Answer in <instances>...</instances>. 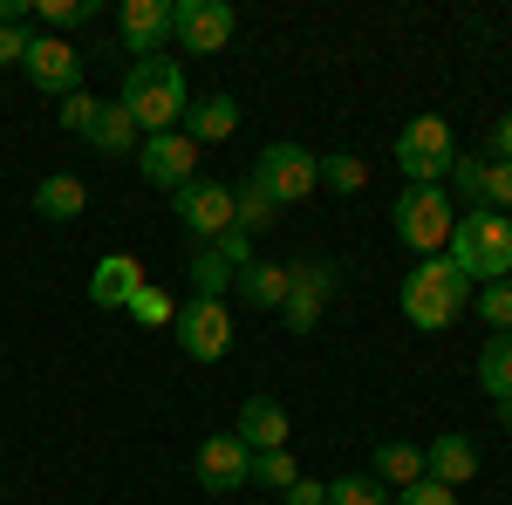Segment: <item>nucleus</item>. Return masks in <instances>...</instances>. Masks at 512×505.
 Segmentation results:
<instances>
[{"label":"nucleus","instance_id":"1","mask_svg":"<svg viewBox=\"0 0 512 505\" xmlns=\"http://www.w3.org/2000/svg\"><path fill=\"white\" fill-rule=\"evenodd\" d=\"M117 103L130 110V123H137L144 137H164V130H178V123H185L192 89H185V69H178L171 55H151V62H130V69H123Z\"/></svg>","mask_w":512,"mask_h":505},{"label":"nucleus","instance_id":"2","mask_svg":"<svg viewBox=\"0 0 512 505\" xmlns=\"http://www.w3.org/2000/svg\"><path fill=\"white\" fill-rule=\"evenodd\" d=\"M472 294L478 287L451 267V253H431V260H417V267L403 273V294H396V301H403V321H410V328L437 335V328H451L458 314L472 308Z\"/></svg>","mask_w":512,"mask_h":505},{"label":"nucleus","instance_id":"3","mask_svg":"<svg viewBox=\"0 0 512 505\" xmlns=\"http://www.w3.org/2000/svg\"><path fill=\"white\" fill-rule=\"evenodd\" d=\"M444 253H451V267L465 273L472 287L512 280V219L472 205V212H458V226H451V246H444Z\"/></svg>","mask_w":512,"mask_h":505},{"label":"nucleus","instance_id":"4","mask_svg":"<svg viewBox=\"0 0 512 505\" xmlns=\"http://www.w3.org/2000/svg\"><path fill=\"white\" fill-rule=\"evenodd\" d=\"M390 219H396V239L403 246H417L424 260L431 253H444L451 246V226H458V205H451V192L444 185H403L390 205Z\"/></svg>","mask_w":512,"mask_h":505},{"label":"nucleus","instance_id":"5","mask_svg":"<svg viewBox=\"0 0 512 505\" xmlns=\"http://www.w3.org/2000/svg\"><path fill=\"white\" fill-rule=\"evenodd\" d=\"M458 164V144H451V123L444 117H410L396 130V171L410 185H444Z\"/></svg>","mask_w":512,"mask_h":505},{"label":"nucleus","instance_id":"6","mask_svg":"<svg viewBox=\"0 0 512 505\" xmlns=\"http://www.w3.org/2000/svg\"><path fill=\"white\" fill-rule=\"evenodd\" d=\"M253 185L274 198V205H301L321 192V157L308 144H267L253 157Z\"/></svg>","mask_w":512,"mask_h":505},{"label":"nucleus","instance_id":"7","mask_svg":"<svg viewBox=\"0 0 512 505\" xmlns=\"http://www.w3.org/2000/svg\"><path fill=\"white\" fill-rule=\"evenodd\" d=\"M171 335H178V349L192 355V362H226L233 355V314H226V301H185L178 308V321H171Z\"/></svg>","mask_w":512,"mask_h":505},{"label":"nucleus","instance_id":"8","mask_svg":"<svg viewBox=\"0 0 512 505\" xmlns=\"http://www.w3.org/2000/svg\"><path fill=\"white\" fill-rule=\"evenodd\" d=\"M233 28H239V14L226 0H171V41L185 55H219L233 41Z\"/></svg>","mask_w":512,"mask_h":505},{"label":"nucleus","instance_id":"9","mask_svg":"<svg viewBox=\"0 0 512 505\" xmlns=\"http://www.w3.org/2000/svg\"><path fill=\"white\" fill-rule=\"evenodd\" d=\"M178 205V226L205 246H219V233H233V185L226 178H192L185 192H171Z\"/></svg>","mask_w":512,"mask_h":505},{"label":"nucleus","instance_id":"10","mask_svg":"<svg viewBox=\"0 0 512 505\" xmlns=\"http://www.w3.org/2000/svg\"><path fill=\"white\" fill-rule=\"evenodd\" d=\"M335 287H342L335 260H294V287H287L280 321H287L294 335H315V328H321V308L335 301Z\"/></svg>","mask_w":512,"mask_h":505},{"label":"nucleus","instance_id":"11","mask_svg":"<svg viewBox=\"0 0 512 505\" xmlns=\"http://www.w3.org/2000/svg\"><path fill=\"white\" fill-rule=\"evenodd\" d=\"M137 171H144V185H158V192H185L198 178V144L185 130L144 137V144H137Z\"/></svg>","mask_w":512,"mask_h":505},{"label":"nucleus","instance_id":"12","mask_svg":"<svg viewBox=\"0 0 512 505\" xmlns=\"http://www.w3.org/2000/svg\"><path fill=\"white\" fill-rule=\"evenodd\" d=\"M21 76L35 82L41 96H55V103H62V96H76V89H82V55L62 35H35V41H28Z\"/></svg>","mask_w":512,"mask_h":505},{"label":"nucleus","instance_id":"13","mask_svg":"<svg viewBox=\"0 0 512 505\" xmlns=\"http://www.w3.org/2000/svg\"><path fill=\"white\" fill-rule=\"evenodd\" d=\"M117 41L130 62H151L171 41V0H123L117 7Z\"/></svg>","mask_w":512,"mask_h":505},{"label":"nucleus","instance_id":"14","mask_svg":"<svg viewBox=\"0 0 512 505\" xmlns=\"http://www.w3.org/2000/svg\"><path fill=\"white\" fill-rule=\"evenodd\" d=\"M192 471H198L205 492H239V485H253V451L226 430V437H205V444H198Z\"/></svg>","mask_w":512,"mask_h":505},{"label":"nucleus","instance_id":"15","mask_svg":"<svg viewBox=\"0 0 512 505\" xmlns=\"http://www.w3.org/2000/svg\"><path fill=\"white\" fill-rule=\"evenodd\" d=\"M137 287H144V260H137V253H103V260H96V273H89V301H96V308H130V301H137Z\"/></svg>","mask_w":512,"mask_h":505},{"label":"nucleus","instance_id":"16","mask_svg":"<svg viewBox=\"0 0 512 505\" xmlns=\"http://www.w3.org/2000/svg\"><path fill=\"white\" fill-rule=\"evenodd\" d=\"M424 478H437V485H472L478 478V444L465 437V430H444V437H431L424 444Z\"/></svg>","mask_w":512,"mask_h":505},{"label":"nucleus","instance_id":"17","mask_svg":"<svg viewBox=\"0 0 512 505\" xmlns=\"http://www.w3.org/2000/svg\"><path fill=\"white\" fill-rule=\"evenodd\" d=\"M233 437L253 451V458H260V451H287V410H280L274 396H246V403H239Z\"/></svg>","mask_w":512,"mask_h":505},{"label":"nucleus","instance_id":"18","mask_svg":"<svg viewBox=\"0 0 512 505\" xmlns=\"http://www.w3.org/2000/svg\"><path fill=\"white\" fill-rule=\"evenodd\" d=\"M178 130H185L192 144H226V137L239 130V103L226 96V89H212V96H198L192 110H185V123H178Z\"/></svg>","mask_w":512,"mask_h":505},{"label":"nucleus","instance_id":"19","mask_svg":"<svg viewBox=\"0 0 512 505\" xmlns=\"http://www.w3.org/2000/svg\"><path fill=\"white\" fill-rule=\"evenodd\" d=\"M35 212L55 219V226H76L82 212H89V185H82L76 171H48V178L35 185Z\"/></svg>","mask_w":512,"mask_h":505},{"label":"nucleus","instance_id":"20","mask_svg":"<svg viewBox=\"0 0 512 505\" xmlns=\"http://www.w3.org/2000/svg\"><path fill=\"white\" fill-rule=\"evenodd\" d=\"M233 287H239V301H246V308L280 314V308H287V287H294V267H280V260H253Z\"/></svg>","mask_w":512,"mask_h":505},{"label":"nucleus","instance_id":"21","mask_svg":"<svg viewBox=\"0 0 512 505\" xmlns=\"http://www.w3.org/2000/svg\"><path fill=\"white\" fill-rule=\"evenodd\" d=\"M82 144H89L96 157H123V151H137V144H144V130L130 123V110H123V103H103Z\"/></svg>","mask_w":512,"mask_h":505},{"label":"nucleus","instance_id":"22","mask_svg":"<svg viewBox=\"0 0 512 505\" xmlns=\"http://www.w3.org/2000/svg\"><path fill=\"white\" fill-rule=\"evenodd\" d=\"M376 485H390V492H403V485H417L424 478V444H376V471H369Z\"/></svg>","mask_w":512,"mask_h":505},{"label":"nucleus","instance_id":"23","mask_svg":"<svg viewBox=\"0 0 512 505\" xmlns=\"http://www.w3.org/2000/svg\"><path fill=\"white\" fill-rule=\"evenodd\" d=\"M478 389L492 403H512V335H485V349H478Z\"/></svg>","mask_w":512,"mask_h":505},{"label":"nucleus","instance_id":"24","mask_svg":"<svg viewBox=\"0 0 512 505\" xmlns=\"http://www.w3.org/2000/svg\"><path fill=\"white\" fill-rule=\"evenodd\" d=\"M274 212H280V205H274V198H267V192H260L253 178H246V185H233V226H239V233H246V239L274 233Z\"/></svg>","mask_w":512,"mask_h":505},{"label":"nucleus","instance_id":"25","mask_svg":"<svg viewBox=\"0 0 512 505\" xmlns=\"http://www.w3.org/2000/svg\"><path fill=\"white\" fill-rule=\"evenodd\" d=\"M226 287H233V267H226L212 246H198L192 253V294L198 301H226Z\"/></svg>","mask_w":512,"mask_h":505},{"label":"nucleus","instance_id":"26","mask_svg":"<svg viewBox=\"0 0 512 505\" xmlns=\"http://www.w3.org/2000/svg\"><path fill=\"white\" fill-rule=\"evenodd\" d=\"M472 308H478V321H485L492 335H512V280H492V287H478Z\"/></svg>","mask_w":512,"mask_h":505},{"label":"nucleus","instance_id":"27","mask_svg":"<svg viewBox=\"0 0 512 505\" xmlns=\"http://www.w3.org/2000/svg\"><path fill=\"white\" fill-rule=\"evenodd\" d=\"M321 185H328V192H342V198H355L362 185H369V164H362V157H349V151L321 157Z\"/></svg>","mask_w":512,"mask_h":505},{"label":"nucleus","instance_id":"28","mask_svg":"<svg viewBox=\"0 0 512 505\" xmlns=\"http://www.w3.org/2000/svg\"><path fill=\"white\" fill-rule=\"evenodd\" d=\"M123 314H130V321H144V328H171V321H178V301H171L164 287L144 280V287H137V301H130Z\"/></svg>","mask_w":512,"mask_h":505},{"label":"nucleus","instance_id":"29","mask_svg":"<svg viewBox=\"0 0 512 505\" xmlns=\"http://www.w3.org/2000/svg\"><path fill=\"white\" fill-rule=\"evenodd\" d=\"M41 28L48 35H62V28H82V21H96V0H35Z\"/></svg>","mask_w":512,"mask_h":505},{"label":"nucleus","instance_id":"30","mask_svg":"<svg viewBox=\"0 0 512 505\" xmlns=\"http://www.w3.org/2000/svg\"><path fill=\"white\" fill-rule=\"evenodd\" d=\"M294 478H301V465H294L287 451H260V458H253V485H260V492H287Z\"/></svg>","mask_w":512,"mask_h":505},{"label":"nucleus","instance_id":"31","mask_svg":"<svg viewBox=\"0 0 512 505\" xmlns=\"http://www.w3.org/2000/svg\"><path fill=\"white\" fill-rule=\"evenodd\" d=\"M328 505H390V499H383V485L369 471H349V478L328 485Z\"/></svg>","mask_w":512,"mask_h":505},{"label":"nucleus","instance_id":"32","mask_svg":"<svg viewBox=\"0 0 512 505\" xmlns=\"http://www.w3.org/2000/svg\"><path fill=\"white\" fill-rule=\"evenodd\" d=\"M96 110H103V103H96V96H62V103H55V123H62V130H76V137H89V123H96Z\"/></svg>","mask_w":512,"mask_h":505},{"label":"nucleus","instance_id":"33","mask_svg":"<svg viewBox=\"0 0 512 505\" xmlns=\"http://www.w3.org/2000/svg\"><path fill=\"white\" fill-rule=\"evenodd\" d=\"M451 185L465 192V212L485 205V157H458V164H451Z\"/></svg>","mask_w":512,"mask_h":505},{"label":"nucleus","instance_id":"34","mask_svg":"<svg viewBox=\"0 0 512 505\" xmlns=\"http://www.w3.org/2000/svg\"><path fill=\"white\" fill-rule=\"evenodd\" d=\"M485 212H512V164H485Z\"/></svg>","mask_w":512,"mask_h":505},{"label":"nucleus","instance_id":"35","mask_svg":"<svg viewBox=\"0 0 512 505\" xmlns=\"http://www.w3.org/2000/svg\"><path fill=\"white\" fill-rule=\"evenodd\" d=\"M212 253H219V260L233 267V280H239L246 267H253V260H260V253H253V239L239 233V226H233V233H219V246H212Z\"/></svg>","mask_w":512,"mask_h":505},{"label":"nucleus","instance_id":"36","mask_svg":"<svg viewBox=\"0 0 512 505\" xmlns=\"http://www.w3.org/2000/svg\"><path fill=\"white\" fill-rule=\"evenodd\" d=\"M390 505H458V492H451V485H437V478H417V485H403Z\"/></svg>","mask_w":512,"mask_h":505},{"label":"nucleus","instance_id":"37","mask_svg":"<svg viewBox=\"0 0 512 505\" xmlns=\"http://www.w3.org/2000/svg\"><path fill=\"white\" fill-rule=\"evenodd\" d=\"M28 41L35 35H21L14 21H0V69H21V62H28Z\"/></svg>","mask_w":512,"mask_h":505},{"label":"nucleus","instance_id":"38","mask_svg":"<svg viewBox=\"0 0 512 505\" xmlns=\"http://www.w3.org/2000/svg\"><path fill=\"white\" fill-rule=\"evenodd\" d=\"M485 164H512V110L485 130Z\"/></svg>","mask_w":512,"mask_h":505},{"label":"nucleus","instance_id":"39","mask_svg":"<svg viewBox=\"0 0 512 505\" xmlns=\"http://www.w3.org/2000/svg\"><path fill=\"white\" fill-rule=\"evenodd\" d=\"M280 499H287V505H328V485H321V478H294Z\"/></svg>","mask_w":512,"mask_h":505},{"label":"nucleus","instance_id":"40","mask_svg":"<svg viewBox=\"0 0 512 505\" xmlns=\"http://www.w3.org/2000/svg\"><path fill=\"white\" fill-rule=\"evenodd\" d=\"M499 424H512V403H499Z\"/></svg>","mask_w":512,"mask_h":505}]
</instances>
